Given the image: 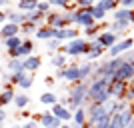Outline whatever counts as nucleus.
<instances>
[{
  "label": "nucleus",
  "mask_w": 134,
  "mask_h": 128,
  "mask_svg": "<svg viewBox=\"0 0 134 128\" xmlns=\"http://www.w3.org/2000/svg\"><path fill=\"white\" fill-rule=\"evenodd\" d=\"M22 42H24V40L20 38V36H12V38L4 40V44H6V48H8V50H18V48L22 46Z\"/></svg>",
  "instance_id": "28"
},
{
  "label": "nucleus",
  "mask_w": 134,
  "mask_h": 128,
  "mask_svg": "<svg viewBox=\"0 0 134 128\" xmlns=\"http://www.w3.org/2000/svg\"><path fill=\"white\" fill-rule=\"evenodd\" d=\"M50 6H58V8H68L70 6V0H48Z\"/></svg>",
  "instance_id": "40"
},
{
  "label": "nucleus",
  "mask_w": 134,
  "mask_h": 128,
  "mask_svg": "<svg viewBox=\"0 0 134 128\" xmlns=\"http://www.w3.org/2000/svg\"><path fill=\"white\" fill-rule=\"evenodd\" d=\"M124 62H130V64H134V50H128L126 54H122Z\"/></svg>",
  "instance_id": "43"
},
{
  "label": "nucleus",
  "mask_w": 134,
  "mask_h": 128,
  "mask_svg": "<svg viewBox=\"0 0 134 128\" xmlns=\"http://www.w3.org/2000/svg\"><path fill=\"white\" fill-rule=\"evenodd\" d=\"M46 48H48V50H58V48H62V42L58 38H52V40L46 42Z\"/></svg>",
  "instance_id": "37"
},
{
  "label": "nucleus",
  "mask_w": 134,
  "mask_h": 128,
  "mask_svg": "<svg viewBox=\"0 0 134 128\" xmlns=\"http://www.w3.org/2000/svg\"><path fill=\"white\" fill-rule=\"evenodd\" d=\"M98 66V64H92V62H84V64H80V78L84 80H88L90 82V76H92V72H94V68Z\"/></svg>",
  "instance_id": "21"
},
{
  "label": "nucleus",
  "mask_w": 134,
  "mask_h": 128,
  "mask_svg": "<svg viewBox=\"0 0 134 128\" xmlns=\"http://www.w3.org/2000/svg\"><path fill=\"white\" fill-rule=\"evenodd\" d=\"M92 16H94V20L96 22H102V20H104V18H106V10H102L100 6H92Z\"/></svg>",
  "instance_id": "32"
},
{
  "label": "nucleus",
  "mask_w": 134,
  "mask_h": 128,
  "mask_svg": "<svg viewBox=\"0 0 134 128\" xmlns=\"http://www.w3.org/2000/svg\"><path fill=\"white\" fill-rule=\"evenodd\" d=\"M104 50H106V48H104V46H102L100 42H98V38L90 40V50H88V54H86L88 62H90V60H94V58H100Z\"/></svg>",
  "instance_id": "16"
},
{
  "label": "nucleus",
  "mask_w": 134,
  "mask_h": 128,
  "mask_svg": "<svg viewBox=\"0 0 134 128\" xmlns=\"http://www.w3.org/2000/svg\"><path fill=\"white\" fill-rule=\"evenodd\" d=\"M112 80H120V82H132L134 80V64L130 62H124L122 66L118 68V72L114 74Z\"/></svg>",
  "instance_id": "8"
},
{
  "label": "nucleus",
  "mask_w": 134,
  "mask_h": 128,
  "mask_svg": "<svg viewBox=\"0 0 134 128\" xmlns=\"http://www.w3.org/2000/svg\"><path fill=\"white\" fill-rule=\"evenodd\" d=\"M24 128H36V120H28V122L24 124Z\"/></svg>",
  "instance_id": "44"
},
{
  "label": "nucleus",
  "mask_w": 134,
  "mask_h": 128,
  "mask_svg": "<svg viewBox=\"0 0 134 128\" xmlns=\"http://www.w3.org/2000/svg\"><path fill=\"white\" fill-rule=\"evenodd\" d=\"M40 64H42V60H40V56H36V54L24 58V70H26V72H36L40 68Z\"/></svg>",
  "instance_id": "20"
},
{
  "label": "nucleus",
  "mask_w": 134,
  "mask_h": 128,
  "mask_svg": "<svg viewBox=\"0 0 134 128\" xmlns=\"http://www.w3.org/2000/svg\"><path fill=\"white\" fill-rule=\"evenodd\" d=\"M82 128H96V124H88V122H86V124H84Z\"/></svg>",
  "instance_id": "48"
},
{
  "label": "nucleus",
  "mask_w": 134,
  "mask_h": 128,
  "mask_svg": "<svg viewBox=\"0 0 134 128\" xmlns=\"http://www.w3.org/2000/svg\"><path fill=\"white\" fill-rule=\"evenodd\" d=\"M130 22H132V24H134V18H132V20H130Z\"/></svg>",
  "instance_id": "53"
},
{
  "label": "nucleus",
  "mask_w": 134,
  "mask_h": 128,
  "mask_svg": "<svg viewBox=\"0 0 134 128\" xmlns=\"http://www.w3.org/2000/svg\"><path fill=\"white\" fill-rule=\"evenodd\" d=\"M126 102H134V80L128 84V90H126Z\"/></svg>",
  "instance_id": "41"
},
{
  "label": "nucleus",
  "mask_w": 134,
  "mask_h": 128,
  "mask_svg": "<svg viewBox=\"0 0 134 128\" xmlns=\"http://www.w3.org/2000/svg\"><path fill=\"white\" fill-rule=\"evenodd\" d=\"M10 82H14V84H18L20 88L28 90L30 86H32V72H26V70H22V72H16V74H12Z\"/></svg>",
  "instance_id": "10"
},
{
  "label": "nucleus",
  "mask_w": 134,
  "mask_h": 128,
  "mask_svg": "<svg viewBox=\"0 0 134 128\" xmlns=\"http://www.w3.org/2000/svg\"><path fill=\"white\" fill-rule=\"evenodd\" d=\"M132 46H134V40H132V38H122V40H118L116 44L110 48V56H108V58H116V56L126 54Z\"/></svg>",
  "instance_id": "7"
},
{
  "label": "nucleus",
  "mask_w": 134,
  "mask_h": 128,
  "mask_svg": "<svg viewBox=\"0 0 134 128\" xmlns=\"http://www.w3.org/2000/svg\"><path fill=\"white\" fill-rule=\"evenodd\" d=\"M132 18H134V10H130V8H118L112 14V20H118V22H130Z\"/></svg>",
  "instance_id": "17"
},
{
  "label": "nucleus",
  "mask_w": 134,
  "mask_h": 128,
  "mask_svg": "<svg viewBox=\"0 0 134 128\" xmlns=\"http://www.w3.org/2000/svg\"><path fill=\"white\" fill-rule=\"evenodd\" d=\"M118 4L122 6V8H130V10H134V0H118Z\"/></svg>",
  "instance_id": "42"
},
{
  "label": "nucleus",
  "mask_w": 134,
  "mask_h": 128,
  "mask_svg": "<svg viewBox=\"0 0 134 128\" xmlns=\"http://www.w3.org/2000/svg\"><path fill=\"white\" fill-rule=\"evenodd\" d=\"M132 108H134V102H132Z\"/></svg>",
  "instance_id": "55"
},
{
  "label": "nucleus",
  "mask_w": 134,
  "mask_h": 128,
  "mask_svg": "<svg viewBox=\"0 0 134 128\" xmlns=\"http://www.w3.org/2000/svg\"><path fill=\"white\" fill-rule=\"evenodd\" d=\"M56 38L60 40H76L78 38V30L76 28H60V30H56Z\"/></svg>",
  "instance_id": "19"
},
{
  "label": "nucleus",
  "mask_w": 134,
  "mask_h": 128,
  "mask_svg": "<svg viewBox=\"0 0 134 128\" xmlns=\"http://www.w3.org/2000/svg\"><path fill=\"white\" fill-rule=\"evenodd\" d=\"M38 122L44 128H60L62 126V122L52 114V112H42V114L38 116Z\"/></svg>",
  "instance_id": "12"
},
{
  "label": "nucleus",
  "mask_w": 134,
  "mask_h": 128,
  "mask_svg": "<svg viewBox=\"0 0 134 128\" xmlns=\"http://www.w3.org/2000/svg\"><path fill=\"white\" fill-rule=\"evenodd\" d=\"M116 4H118V2H116V0H96V6H100V8H102V10H112V12H114V10H116Z\"/></svg>",
  "instance_id": "30"
},
{
  "label": "nucleus",
  "mask_w": 134,
  "mask_h": 128,
  "mask_svg": "<svg viewBox=\"0 0 134 128\" xmlns=\"http://www.w3.org/2000/svg\"><path fill=\"white\" fill-rule=\"evenodd\" d=\"M110 122H112V114H104V116L96 122V128H110Z\"/></svg>",
  "instance_id": "36"
},
{
  "label": "nucleus",
  "mask_w": 134,
  "mask_h": 128,
  "mask_svg": "<svg viewBox=\"0 0 134 128\" xmlns=\"http://www.w3.org/2000/svg\"><path fill=\"white\" fill-rule=\"evenodd\" d=\"M70 128H82V126H80V124H76V122H72V126H70Z\"/></svg>",
  "instance_id": "50"
},
{
  "label": "nucleus",
  "mask_w": 134,
  "mask_h": 128,
  "mask_svg": "<svg viewBox=\"0 0 134 128\" xmlns=\"http://www.w3.org/2000/svg\"><path fill=\"white\" fill-rule=\"evenodd\" d=\"M130 82H120V80H112L110 84V94L114 100H126V90Z\"/></svg>",
  "instance_id": "9"
},
{
  "label": "nucleus",
  "mask_w": 134,
  "mask_h": 128,
  "mask_svg": "<svg viewBox=\"0 0 134 128\" xmlns=\"http://www.w3.org/2000/svg\"><path fill=\"white\" fill-rule=\"evenodd\" d=\"M110 84H112V78H96V80H90V84H88V104L90 102L104 104V102L110 100L112 98Z\"/></svg>",
  "instance_id": "1"
},
{
  "label": "nucleus",
  "mask_w": 134,
  "mask_h": 128,
  "mask_svg": "<svg viewBox=\"0 0 134 128\" xmlns=\"http://www.w3.org/2000/svg\"><path fill=\"white\" fill-rule=\"evenodd\" d=\"M18 32H20V26H18V24L6 22V24H2V28H0V40L4 42V40L12 38V36H18Z\"/></svg>",
  "instance_id": "13"
},
{
  "label": "nucleus",
  "mask_w": 134,
  "mask_h": 128,
  "mask_svg": "<svg viewBox=\"0 0 134 128\" xmlns=\"http://www.w3.org/2000/svg\"><path fill=\"white\" fill-rule=\"evenodd\" d=\"M40 102L46 104V106H54V104H58V98H56L52 92H44V94L40 96Z\"/></svg>",
  "instance_id": "31"
},
{
  "label": "nucleus",
  "mask_w": 134,
  "mask_h": 128,
  "mask_svg": "<svg viewBox=\"0 0 134 128\" xmlns=\"http://www.w3.org/2000/svg\"><path fill=\"white\" fill-rule=\"evenodd\" d=\"M12 128H18V126H12Z\"/></svg>",
  "instance_id": "54"
},
{
  "label": "nucleus",
  "mask_w": 134,
  "mask_h": 128,
  "mask_svg": "<svg viewBox=\"0 0 134 128\" xmlns=\"http://www.w3.org/2000/svg\"><path fill=\"white\" fill-rule=\"evenodd\" d=\"M118 40H122V36H120V34L110 32V30H104V32H100V36H98V42H100L106 50H110V48L116 44Z\"/></svg>",
  "instance_id": "11"
},
{
  "label": "nucleus",
  "mask_w": 134,
  "mask_h": 128,
  "mask_svg": "<svg viewBox=\"0 0 134 128\" xmlns=\"http://www.w3.org/2000/svg\"><path fill=\"white\" fill-rule=\"evenodd\" d=\"M74 24H78L82 28H90L98 22L92 16V8H76L74 10Z\"/></svg>",
  "instance_id": "4"
},
{
  "label": "nucleus",
  "mask_w": 134,
  "mask_h": 128,
  "mask_svg": "<svg viewBox=\"0 0 134 128\" xmlns=\"http://www.w3.org/2000/svg\"><path fill=\"white\" fill-rule=\"evenodd\" d=\"M84 34H86V36H88V38H98V36H100V26H98V24H94V26H90V28H84Z\"/></svg>",
  "instance_id": "33"
},
{
  "label": "nucleus",
  "mask_w": 134,
  "mask_h": 128,
  "mask_svg": "<svg viewBox=\"0 0 134 128\" xmlns=\"http://www.w3.org/2000/svg\"><path fill=\"white\" fill-rule=\"evenodd\" d=\"M38 10L42 12V14H48V12H50V2H48V0H40L38 2Z\"/></svg>",
  "instance_id": "39"
},
{
  "label": "nucleus",
  "mask_w": 134,
  "mask_h": 128,
  "mask_svg": "<svg viewBox=\"0 0 134 128\" xmlns=\"http://www.w3.org/2000/svg\"><path fill=\"white\" fill-rule=\"evenodd\" d=\"M38 2L40 0H20V2H18V8H20L22 12L36 10V8H38Z\"/></svg>",
  "instance_id": "27"
},
{
  "label": "nucleus",
  "mask_w": 134,
  "mask_h": 128,
  "mask_svg": "<svg viewBox=\"0 0 134 128\" xmlns=\"http://www.w3.org/2000/svg\"><path fill=\"white\" fill-rule=\"evenodd\" d=\"M36 24L34 22H24L22 26H20V32H24V34H36Z\"/></svg>",
  "instance_id": "34"
},
{
  "label": "nucleus",
  "mask_w": 134,
  "mask_h": 128,
  "mask_svg": "<svg viewBox=\"0 0 134 128\" xmlns=\"http://www.w3.org/2000/svg\"><path fill=\"white\" fill-rule=\"evenodd\" d=\"M52 66H56V68H64L66 66V54L64 52H58V54H54L52 56Z\"/></svg>",
  "instance_id": "29"
},
{
  "label": "nucleus",
  "mask_w": 134,
  "mask_h": 128,
  "mask_svg": "<svg viewBox=\"0 0 134 128\" xmlns=\"http://www.w3.org/2000/svg\"><path fill=\"white\" fill-rule=\"evenodd\" d=\"M14 100V92H12L10 86H6L4 92H0V106H6V104H10V102Z\"/></svg>",
  "instance_id": "26"
},
{
  "label": "nucleus",
  "mask_w": 134,
  "mask_h": 128,
  "mask_svg": "<svg viewBox=\"0 0 134 128\" xmlns=\"http://www.w3.org/2000/svg\"><path fill=\"white\" fill-rule=\"evenodd\" d=\"M96 0H76V8H92Z\"/></svg>",
  "instance_id": "38"
},
{
  "label": "nucleus",
  "mask_w": 134,
  "mask_h": 128,
  "mask_svg": "<svg viewBox=\"0 0 134 128\" xmlns=\"http://www.w3.org/2000/svg\"><path fill=\"white\" fill-rule=\"evenodd\" d=\"M128 128H134V120H132V122H130V126Z\"/></svg>",
  "instance_id": "52"
},
{
  "label": "nucleus",
  "mask_w": 134,
  "mask_h": 128,
  "mask_svg": "<svg viewBox=\"0 0 134 128\" xmlns=\"http://www.w3.org/2000/svg\"><path fill=\"white\" fill-rule=\"evenodd\" d=\"M6 4H10V0H0V6H6Z\"/></svg>",
  "instance_id": "49"
},
{
  "label": "nucleus",
  "mask_w": 134,
  "mask_h": 128,
  "mask_svg": "<svg viewBox=\"0 0 134 128\" xmlns=\"http://www.w3.org/2000/svg\"><path fill=\"white\" fill-rule=\"evenodd\" d=\"M8 70H10V74L22 72L24 70V60H20V58H10V60H8Z\"/></svg>",
  "instance_id": "24"
},
{
  "label": "nucleus",
  "mask_w": 134,
  "mask_h": 128,
  "mask_svg": "<svg viewBox=\"0 0 134 128\" xmlns=\"http://www.w3.org/2000/svg\"><path fill=\"white\" fill-rule=\"evenodd\" d=\"M52 114H54L60 122H68V120H72V110L66 108V106H62V104H54V106H52Z\"/></svg>",
  "instance_id": "14"
},
{
  "label": "nucleus",
  "mask_w": 134,
  "mask_h": 128,
  "mask_svg": "<svg viewBox=\"0 0 134 128\" xmlns=\"http://www.w3.org/2000/svg\"><path fill=\"white\" fill-rule=\"evenodd\" d=\"M106 114L104 110V104H96V102H90L88 108H86V118H88V124H96L102 116Z\"/></svg>",
  "instance_id": "6"
},
{
  "label": "nucleus",
  "mask_w": 134,
  "mask_h": 128,
  "mask_svg": "<svg viewBox=\"0 0 134 128\" xmlns=\"http://www.w3.org/2000/svg\"><path fill=\"white\" fill-rule=\"evenodd\" d=\"M60 128H70V126H68V124H62V126Z\"/></svg>",
  "instance_id": "51"
},
{
  "label": "nucleus",
  "mask_w": 134,
  "mask_h": 128,
  "mask_svg": "<svg viewBox=\"0 0 134 128\" xmlns=\"http://www.w3.org/2000/svg\"><path fill=\"white\" fill-rule=\"evenodd\" d=\"M90 50V42L86 38H76L70 40L66 46H62L60 52H64L66 56H86Z\"/></svg>",
  "instance_id": "3"
},
{
  "label": "nucleus",
  "mask_w": 134,
  "mask_h": 128,
  "mask_svg": "<svg viewBox=\"0 0 134 128\" xmlns=\"http://www.w3.org/2000/svg\"><path fill=\"white\" fill-rule=\"evenodd\" d=\"M46 26H52V28H66V20L62 18V14H56V12H48L46 14Z\"/></svg>",
  "instance_id": "15"
},
{
  "label": "nucleus",
  "mask_w": 134,
  "mask_h": 128,
  "mask_svg": "<svg viewBox=\"0 0 134 128\" xmlns=\"http://www.w3.org/2000/svg\"><path fill=\"white\" fill-rule=\"evenodd\" d=\"M4 20H6V14L0 10V24H4Z\"/></svg>",
  "instance_id": "47"
},
{
  "label": "nucleus",
  "mask_w": 134,
  "mask_h": 128,
  "mask_svg": "<svg viewBox=\"0 0 134 128\" xmlns=\"http://www.w3.org/2000/svg\"><path fill=\"white\" fill-rule=\"evenodd\" d=\"M44 82L48 84V86H52V84H54V78H52V76H46V78H44Z\"/></svg>",
  "instance_id": "46"
},
{
  "label": "nucleus",
  "mask_w": 134,
  "mask_h": 128,
  "mask_svg": "<svg viewBox=\"0 0 134 128\" xmlns=\"http://www.w3.org/2000/svg\"><path fill=\"white\" fill-rule=\"evenodd\" d=\"M22 128H24V126H22Z\"/></svg>",
  "instance_id": "56"
},
{
  "label": "nucleus",
  "mask_w": 134,
  "mask_h": 128,
  "mask_svg": "<svg viewBox=\"0 0 134 128\" xmlns=\"http://www.w3.org/2000/svg\"><path fill=\"white\" fill-rule=\"evenodd\" d=\"M6 20H8V22H12V24H18V26H22V24L26 22V18H24L22 12H14V10L6 14Z\"/></svg>",
  "instance_id": "25"
},
{
  "label": "nucleus",
  "mask_w": 134,
  "mask_h": 128,
  "mask_svg": "<svg viewBox=\"0 0 134 128\" xmlns=\"http://www.w3.org/2000/svg\"><path fill=\"white\" fill-rule=\"evenodd\" d=\"M28 102H30V98H28L26 94H16V96H14V104H16L18 108H24Z\"/></svg>",
  "instance_id": "35"
},
{
  "label": "nucleus",
  "mask_w": 134,
  "mask_h": 128,
  "mask_svg": "<svg viewBox=\"0 0 134 128\" xmlns=\"http://www.w3.org/2000/svg\"><path fill=\"white\" fill-rule=\"evenodd\" d=\"M72 122L80 124V126H84V124L88 122V118H86V108H84V106H80V108H76V110L72 112Z\"/></svg>",
  "instance_id": "23"
},
{
  "label": "nucleus",
  "mask_w": 134,
  "mask_h": 128,
  "mask_svg": "<svg viewBox=\"0 0 134 128\" xmlns=\"http://www.w3.org/2000/svg\"><path fill=\"white\" fill-rule=\"evenodd\" d=\"M88 80H84V82H76L70 88V94H68V98H70V110H76V108H80V106H86L88 104Z\"/></svg>",
  "instance_id": "2"
},
{
  "label": "nucleus",
  "mask_w": 134,
  "mask_h": 128,
  "mask_svg": "<svg viewBox=\"0 0 134 128\" xmlns=\"http://www.w3.org/2000/svg\"><path fill=\"white\" fill-rule=\"evenodd\" d=\"M24 18H26V22L40 24V22H42V18H46V14H42V12L36 8V10H28V12H24Z\"/></svg>",
  "instance_id": "22"
},
{
  "label": "nucleus",
  "mask_w": 134,
  "mask_h": 128,
  "mask_svg": "<svg viewBox=\"0 0 134 128\" xmlns=\"http://www.w3.org/2000/svg\"><path fill=\"white\" fill-rule=\"evenodd\" d=\"M4 120H6V112H4V108L0 106V124L4 122Z\"/></svg>",
  "instance_id": "45"
},
{
  "label": "nucleus",
  "mask_w": 134,
  "mask_h": 128,
  "mask_svg": "<svg viewBox=\"0 0 134 128\" xmlns=\"http://www.w3.org/2000/svg\"><path fill=\"white\" fill-rule=\"evenodd\" d=\"M56 30L58 28H52V26H40L38 30H36V38H40V40H52V38H56Z\"/></svg>",
  "instance_id": "18"
},
{
  "label": "nucleus",
  "mask_w": 134,
  "mask_h": 128,
  "mask_svg": "<svg viewBox=\"0 0 134 128\" xmlns=\"http://www.w3.org/2000/svg\"><path fill=\"white\" fill-rule=\"evenodd\" d=\"M56 76L58 78H64L68 82H82L80 78V64H70V66H64V68H56Z\"/></svg>",
  "instance_id": "5"
}]
</instances>
